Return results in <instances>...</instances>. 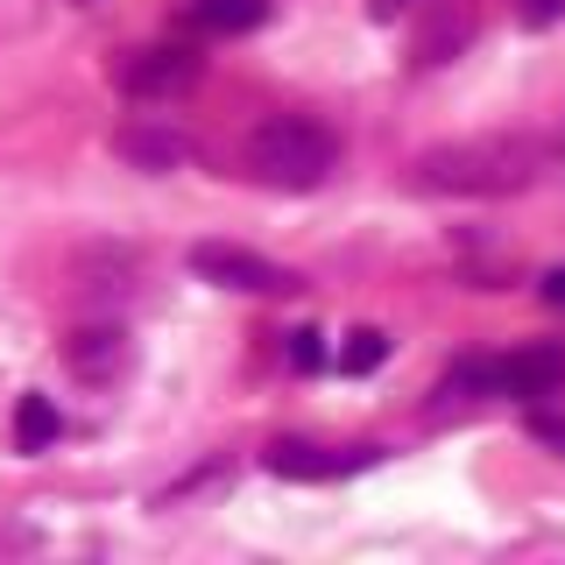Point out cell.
<instances>
[{
	"label": "cell",
	"mask_w": 565,
	"mask_h": 565,
	"mask_svg": "<svg viewBox=\"0 0 565 565\" xmlns=\"http://www.w3.org/2000/svg\"><path fill=\"white\" fill-rule=\"evenodd\" d=\"M544 149L523 135H473V141H446V149L417 156V184L438 199H509L537 177Z\"/></svg>",
	"instance_id": "cell-1"
},
{
	"label": "cell",
	"mask_w": 565,
	"mask_h": 565,
	"mask_svg": "<svg viewBox=\"0 0 565 565\" xmlns=\"http://www.w3.org/2000/svg\"><path fill=\"white\" fill-rule=\"evenodd\" d=\"M332 163H340V141H332L326 120L311 114H269L255 135H247V170L276 191H311L326 184Z\"/></svg>",
	"instance_id": "cell-2"
},
{
	"label": "cell",
	"mask_w": 565,
	"mask_h": 565,
	"mask_svg": "<svg viewBox=\"0 0 565 565\" xmlns=\"http://www.w3.org/2000/svg\"><path fill=\"white\" fill-rule=\"evenodd\" d=\"M191 276L212 282V290H241V297H290L297 276L282 262L255 255V247H234V241H199L191 247Z\"/></svg>",
	"instance_id": "cell-3"
},
{
	"label": "cell",
	"mask_w": 565,
	"mask_h": 565,
	"mask_svg": "<svg viewBox=\"0 0 565 565\" xmlns=\"http://www.w3.org/2000/svg\"><path fill=\"white\" fill-rule=\"evenodd\" d=\"M199 71H205L199 50L156 43V50H128L114 78H120V93H135V99H170V93H184V85H199Z\"/></svg>",
	"instance_id": "cell-4"
},
{
	"label": "cell",
	"mask_w": 565,
	"mask_h": 565,
	"mask_svg": "<svg viewBox=\"0 0 565 565\" xmlns=\"http://www.w3.org/2000/svg\"><path fill=\"white\" fill-rule=\"evenodd\" d=\"M64 367L78 382H114L128 367V332L120 326H71L64 332Z\"/></svg>",
	"instance_id": "cell-5"
},
{
	"label": "cell",
	"mask_w": 565,
	"mask_h": 565,
	"mask_svg": "<svg viewBox=\"0 0 565 565\" xmlns=\"http://www.w3.org/2000/svg\"><path fill=\"white\" fill-rule=\"evenodd\" d=\"M114 149H120V163H128V170H177L191 156V135H177L170 120L141 114V120H128V128L114 135Z\"/></svg>",
	"instance_id": "cell-6"
},
{
	"label": "cell",
	"mask_w": 565,
	"mask_h": 565,
	"mask_svg": "<svg viewBox=\"0 0 565 565\" xmlns=\"http://www.w3.org/2000/svg\"><path fill=\"white\" fill-rule=\"evenodd\" d=\"M565 382V347H523L494 361V396H552Z\"/></svg>",
	"instance_id": "cell-7"
},
{
	"label": "cell",
	"mask_w": 565,
	"mask_h": 565,
	"mask_svg": "<svg viewBox=\"0 0 565 565\" xmlns=\"http://www.w3.org/2000/svg\"><path fill=\"white\" fill-rule=\"evenodd\" d=\"M191 22L212 35H247L269 22V0H191Z\"/></svg>",
	"instance_id": "cell-8"
},
{
	"label": "cell",
	"mask_w": 565,
	"mask_h": 565,
	"mask_svg": "<svg viewBox=\"0 0 565 565\" xmlns=\"http://www.w3.org/2000/svg\"><path fill=\"white\" fill-rule=\"evenodd\" d=\"M467 35H473V8H438L431 14V35L417 43V64H446L467 50Z\"/></svg>",
	"instance_id": "cell-9"
},
{
	"label": "cell",
	"mask_w": 565,
	"mask_h": 565,
	"mask_svg": "<svg viewBox=\"0 0 565 565\" xmlns=\"http://www.w3.org/2000/svg\"><path fill=\"white\" fill-rule=\"evenodd\" d=\"M347 459H326L318 446H297V438H282V446H269V473H282V481H332Z\"/></svg>",
	"instance_id": "cell-10"
},
{
	"label": "cell",
	"mask_w": 565,
	"mask_h": 565,
	"mask_svg": "<svg viewBox=\"0 0 565 565\" xmlns=\"http://www.w3.org/2000/svg\"><path fill=\"white\" fill-rule=\"evenodd\" d=\"M50 438H57V403H50V396H22V403H14V446L43 452Z\"/></svg>",
	"instance_id": "cell-11"
},
{
	"label": "cell",
	"mask_w": 565,
	"mask_h": 565,
	"mask_svg": "<svg viewBox=\"0 0 565 565\" xmlns=\"http://www.w3.org/2000/svg\"><path fill=\"white\" fill-rule=\"evenodd\" d=\"M382 361H388V332H375V326L347 332V347H340V367H347V375H375Z\"/></svg>",
	"instance_id": "cell-12"
},
{
	"label": "cell",
	"mask_w": 565,
	"mask_h": 565,
	"mask_svg": "<svg viewBox=\"0 0 565 565\" xmlns=\"http://www.w3.org/2000/svg\"><path fill=\"white\" fill-rule=\"evenodd\" d=\"M290 367L297 375H311V367H326V340L305 326V332H290Z\"/></svg>",
	"instance_id": "cell-13"
},
{
	"label": "cell",
	"mask_w": 565,
	"mask_h": 565,
	"mask_svg": "<svg viewBox=\"0 0 565 565\" xmlns=\"http://www.w3.org/2000/svg\"><path fill=\"white\" fill-rule=\"evenodd\" d=\"M516 14H523L530 29H544V22H558V14H565V0H516Z\"/></svg>",
	"instance_id": "cell-14"
},
{
	"label": "cell",
	"mask_w": 565,
	"mask_h": 565,
	"mask_svg": "<svg viewBox=\"0 0 565 565\" xmlns=\"http://www.w3.org/2000/svg\"><path fill=\"white\" fill-rule=\"evenodd\" d=\"M530 431H537L544 446H558V452H565V417H552V411H530Z\"/></svg>",
	"instance_id": "cell-15"
},
{
	"label": "cell",
	"mask_w": 565,
	"mask_h": 565,
	"mask_svg": "<svg viewBox=\"0 0 565 565\" xmlns=\"http://www.w3.org/2000/svg\"><path fill=\"white\" fill-rule=\"evenodd\" d=\"M544 305H565V269H552V276H544Z\"/></svg>",
	"instance_id": "cell-16"
},
{
	"label": "cell",
	"mask_w": 565,
	"mask_h": 565,
	"mask_svg": "<svg viewBox=\"0 0 565 565\" xmlns=\"http://www.w3.org/2000/svg\"><path fill=\"white\" fill-rule=\"evenodd\" d=\"M403 8H411V0H375V14H403Z\"/></svg>",
	"instance_id": "cell-17"
}]
</instances>
